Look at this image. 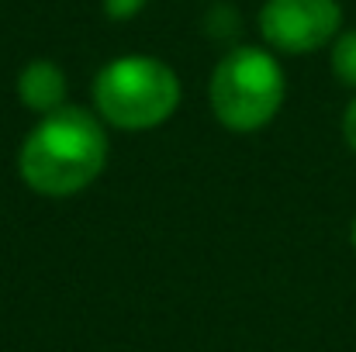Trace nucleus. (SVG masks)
<instances>
[{
  "mask_svg": "<svg viewBox=\"0 0 356 352\" xmlns=\"http://www.w3.org/2000/svg\"><path fill=\"white\" fill-rule=\"evenodd\" d=\"M343 31L339 0H266L259 7V35L273 52L308 56L336 42Z\"/></svg>",
  "mask_w": 356,
  "mask_h": 352,
  "instance_id": "obj_4",
  "label": "nucleus"
},
{
  "mask_svg": "<svg viewBox=\"0 0 356 352\" xmlns=\"http://www.w3.org/2000/svg\"><path fill=\"white\" fill-rule=\"evenodd\" d=\"M101 7H104L108 21H131V17H138L149 7V0H104Z\"/></svg>",
  "mask_w": 356,
  "mask_h": 352,
  "instance_id": "obj_7",
  "label": "nucleus"
},
{
  "mask_svg": "<svg viewBox=\"0 0 356 352\" xmlns=\"http://www.w3.org/2000/svg\"><path fill=\"white\" fill-rule=\"evenodd\" d=\"M350 242H353V249H356V218H353V228H350Z\"/></svg>",
  "mask_w": 356,
  "mask_h": 352,
  "instance_id": "obj_9",
  "label": "nucleus"
},
{
  "mask_svg": "<svg viewBox=\"0 0 356 352\" xmlns=\"http://www.w3.org/2000/svg\"><path fill=\"white\" fill-rule=\"evenodd\" d=\"M180 76L156 56H118L94 80L97 117L121 131H149L177 115Z\"/></svg>",
  "mask_w": 356,
  "mask_h": 352,
  "instance_id": "obj_2",
  "label": "nucleus"
},
{
  "mask_svg": "<svg viewBox=\"0 0 356 352\" xmlns=\"http://www.w3.org/2000/svg\"><path fill=\"white\" fill-rule=\"evenodd\" d=\"M70 83L59 62L52 59H31L21 73H17V101L35 111V115H52L66 104Z\"/></svg>",
  "mask_w": 356,
  "mask_h": 352,
  "instance_id": "obj_5",
  "label": "nucleus"
},
{
  "mask_svg": "<svg viewBox=\"0 0 356 352\" xmlns=\"http://www.w3.org/2000/svg\"><path fill=\"white\" fill-rule=\"evenodd\" d=\"M332 73L343 87L356 90V28L336 35V42H332Z\"/></svg>",
  "mask_w": 356,
  "mask_h": 352,
  "instance_id": "obj_6",
  "label": "nucleus"
},
{
  "mask_svg": "<svg viewBox=\"0 0 356 352\" xmlns=\"http://www.w3.org/2000/svg\"><path fill=\"white\" fill-rule=\"evenodd\" d=\"M108 162V128L104 121L76 104H63L42 115L24 135L17 152V173L31 194L73 197L83 194Z\"/></svg>",
  "mask_w": 356,
  "mask_h": 352,
  "instance_id": "obj_1",
  "label": "nucleus"
},
{
  "mask_svg": "<svg viewBox=\"0 0 356 352\" xmlns=\"http://www.w3.org/2000/svg\"><path fill=\"white\" fill-rule=\"evenodd\" d=\"M284 97L287 80L277 56L256 45H236L232 52H225L208 83V101L218 124L236 135L266 128L280 115Z\"/></svg>",
  "mask_w": 356,
  "mask_h": 352,
  "instance_id": "obj_3",
  "label": "nucleus"
},
{
  "mask_svg": "<svg viewBox=\"0 0 356 352\" xmlns=\"http://www.w3.org/2000/svg\"><path fill=\"white\" fill-rule=\"evenodd\" d=\"M343 138H346V145L356 152V97L350 101V108L343 111Z\"/></svg>",
  "mask_w": 356,
  "mask_h": 352,
  "instance_id": "obj_8",
  "label": "nucleus"
}]
</instances>
